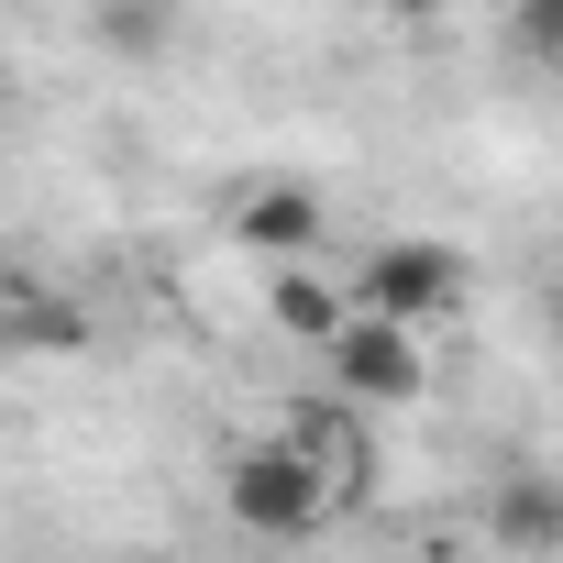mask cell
<instances>
[{
  "instance_id": "cell-1",
  "label": "cell",
  "mask_w": 563,
  "mask_h": 563,
  "mask_svg": "<svg viewBox=\"0 0 563 563\" xmlns=\"http://www.w3.org/2000/svg\"><path fill=\"white\" fill-rule=\"evenodd\" d=\"M221 508H232V530H243V541L299 552V541H321V530L343 519V486H332L288 431H265V442L221 453Z\"/></svg>"
},
{
  "instance_id": "cell-2",
  "label": "cell",
  "mask_w": 563,
  "mask_h": 563,
  "mask_svg": "<svg viewBox=\"0 0 563 563\" xmlns=\"http://www.w3.org/2000/svg\"><path fill=\"white\" fill-rule=\"evenodd\" d=\"M464 254L442 243V232H387V243H365L354 254V310H376V321H409V332H431V321H453L464 310Z\"/></svg>"
},
{
  "instance_id": "cell-3",
  "label": "cell",
  "mask_w": 563,
  "mask_h": 563,
  "mask_svg": "<svg viewBox=\"0 0 563 563\" xmlns=\"http://www.w3.org/2000/svg\"><path fill=\"white\" fill-rule=\"evenodd\" d=\"M321 376H332V398H354V409H409V398L431 387V343H420L409 321L354 310V321L321 343Z\"/></svg>"
},
{
  "instance_id": "cell-4",
  "label": "cell",
  "mask_w": 563,
  "mask_h": 563,
  "mask_svg": "<svg viewBox=\"0 0 563 563\" xmlns=\"http://www.w3.org/2000/svg\"><path fill=\"white\" fill-rule=\"evenodd\" d=\"M232 243H243L254 265H321V243H332V199L299 188V177H265V188L232 199Z\"/></svg>"
},
{
  "instance_id": "cell-5",
  "label": "cell",
  "mask_w": 563,
  "mask_h": 563,
  "mask_svg": "<svg viewBox=\"0 0 563 563\" xmlns=\"http://www.w3.org/2000/svg\"><path fill=\"white\" fill-rule=\"evenodd\" d=\"M475 519H486V541H497L508 563H541V552H563V486H552V475H497Z\"/></svg>"
},
{
  "instance_id": "cell-6",
  "label": "cell",
  "mask_w": 563,
  "mask_h": 563,
  "mask_svg": "<svg viewBox=\"0 0 563 563\" xmlns=\"http://www.w3.org/2000/svg\"><path fill=\"white\" fill-rule=\"evenodd\" d=\"M265 321L288 332V343H310V354H321V343L354 321V276H321V265H276V276H265Z\"/></svg>"
},
{
  "instance_id": "cell-7",
  "label": "cell",
  "mask_w": 563,
  "mask_h": 563,
  "mask_svg": "<svg viewBox=\"0 0 563 563\" xmlns=\"http://www.w3.org/2000/svg\"><path fill=\"white\" fill-rule=\"evenodd\" d=\"M276 431H288V442L343 486V508L365 497V431H354V398H288V409H276Z\"/></svg>"
},
{
  "instance_id": "cell-8",
  "label": "cell",
  "mask_w": 563,
  "mask_h": 563,
  "mask_svg": "<svg viewBox=\"0 0 563 563\" xmlns=\"http://www.w3.org/2000/svg\"><path fill=\"white\" fill-rule=\"evenodd\" d=\"M100 34L133 45V56H155V45L177 34V12H166V0H100Z\"/></svg>"
},
{
  "instance_id": "cell-9",
  "label": "cell",
  "mask_w": 563,
  "mask_h": 563,
  "mask_svg": "<svg viewBox=\"0 0 563 563\" xmlns=\"http://www.w3.org/2000/svg\"><path fill=\"white\" fill-rule=\"evenodd\" d=\"M508 34H519V56L563 67V0H519V12H508Z\"/></svg>"
},
{
  "instance_id": "cell-10",
  "label": "cell",
  "mask_w": 563,
  "mask_h": 563,
  "mask_svg": "<svg viewBox=\"0 0 563 563\" xmlns=\"http://www.w3.org/2000/svg\"><path fill=\"white\" fill-rule=\"evenodd\" d=\"M387 23H431V12H453V0H376Z\"/></svg>"
},
{
  "instance_id": "cell-11",
  "label": "cell",
  "mask_w": 563,
  "mask_h": 563,
  "mask_svg": "<svg viewBox=\"0 0 563 563\" xmlns=\"http://www.w3.org/2000/svg\"><path fill=\"white\" fill-rule=\"evenodd\" d=\"M541 321H552V332H563V276H552V288H541Z\"/></svg>"
}]
</instances>
